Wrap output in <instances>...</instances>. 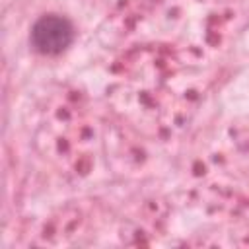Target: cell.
Returning <instances> with one entry per match:
<instances>
[{"label":"cell","mask_w":249,"mask_h":249,"mask_svg":"<svg viewBox=\"0 0 249 249\" xmlns=\"http://www.w3.org/2000/svg\"><path fill=\"white\" fill-rule=\"evenodd\" d=\"M74 41V27L62 16H41L31 27V45L43 54H58Z\"/></svg>","instance_id":"1"}]
</instances>
